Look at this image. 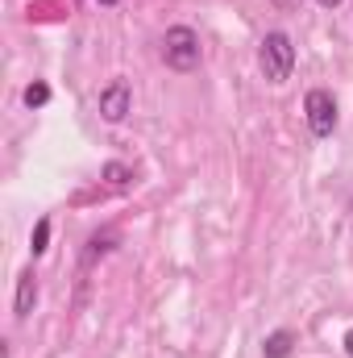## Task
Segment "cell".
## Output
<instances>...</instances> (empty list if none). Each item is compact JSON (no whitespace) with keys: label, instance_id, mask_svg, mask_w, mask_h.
I'll return each mask as SVG.
<instances>
[{"label":"cell","instance_id":"obj_1","mask_svg":"<svg viewBox=\"0 0 353 358\" xmlns=\"http://www.w3.org/2000/svg\"><path fill=\"white\" fill-rule=\"evenodd\" d=\"M258 67H262V76L270 84H287L291 80V71H295V46H291V38L287 34H266L262 38V50H258Z\"/></svg>","mask_w":353,"mask_h":358},{"label":"cell","instance_id":"obj_2","mask_svg":"<svg viewBox=\"0 0 353 358\" xmlns=\"http://www.w3.org/2000/svg\"><path fill=\"white\" fill-rule=\"evenodd\" d=\"M163 59L171 71H195L200 67V34L191 25H171L163 34Z\"/></svg>","mask_w":353,"mask_h":358},{"label":"cell","instance_id":"obj_3","mask_svg":"<svg viewBox=\"0 0 353 358\" xmlns=\"http://www.w3.org/2000/svg\"><path fill=\"white\" fill-rule=\"evenodd\" d=\"M303 117H308V129H312L316 138H329V134L337 129V100H333V92H324V88L308 92Z\"/></svg>","mask_w":353,"mask_h":358},{"label":"cell","instance_id":"obj_4","mask_svg":"<svg viewBox=\"0 0 353 358\" xmlns=\"http://www.w3.org/2000/svg\"><path fill=\"white\" fill-rule=\"evenodd\" d=\"M125 113H129V84L117 80V84H108L100 92V117L117 125V121H125Z\"/></svg>","mask_w":353,"mask_h":358},{"label":"cell","instance_id":"obj_5","mask_svg":"<svg viewBox=\"0 0 353 358\" xmlns=\"http://www.w3.org/2000/svg\"><path fill=\"white\" fill-rule=\"evenodd\" d=\"M33 304H38V279H33V271H21V275H17L13 313H17V317H29V313H33Z\"/></svg>","mask_w":353,"mask_h":358},{"label":"cell","instance_id":"obj_6","mask_svg":"<svg viewBox=\"0 0 353 358\" xmlns=\"http://www.w3.org/2000/svg\"><path fill=\"white\" fill-rule=\"evenodd\" d=\"M291 342H295V338H291L287 329H278V334H270V338L262 342V355L266 358H287L291 355Z\"/></svg>","mask_w":353,"mask_h":358},{"label":"cell","instance_id":"obj_7","mask_svg":"<svg viewBox=\"0 0 353 358\" xmlns=\"http://www.w3.org/2000/svg\"><path fill=\"white\" fill-rule=\"evenodd\" d=\"M46 242H50V217H42V221L33 225V238H29V250H33V259L46 250Z\"/></svg>","mask_w":353,"mask_h":358},{"label":"cell","instance_id":"obj_8","mask_svg":"<svg viewBox=\"0 0 353 358\" xmlns=\"http://www.w3.org/2000/svg\"><path fill=\"white\" fill-rule=\"evenodd\" d=\"M104 179H108L112 187H125V183L133 179V171H129L125 163H108V167H104Z\"/></svg>","mask_w":353,"mask_h":358},{"label":"cell","instance_id":"obj_9","mask_svg":"<svg viewBox=\"0 0 353 358\" xmlns=\"http://www.w3.org/2000/svg\"><path fill=\"white\" fill-rule=\"evenodd\" d=\"M46 100H50V88H46V84H29V88H25V104H29V108H42Z\"/></svg>","mask_w":353,"mask_h":358},{"label":"cell","instance_id":"obj_10","mask_svg":"<svg viewBox=\"0 0 353 358\" xmlns=\"http://www.w3.org/2000/svg\"><path fill=\"white\" fill-rule=\"evenodd\" d=\"M345 355L353 358V329H350V334H345Z\"/></svg>","mask_w":353,"mask_h":358},{"label":"cell","instance_id":"obj_11","mask_svg":"<svg viewBox=\"0 0 353 358\" xmlns=\"http://www.w3.org/2000/svg\"><path fill=\"white\" fill-rule=\"evenodd\" d=\"M320 4H324V8H337V4H341V0H320Z\"/></svg>","mask_w":353,"mask_h":358},{"label":"cell","instance_id":"obj_12","mask_svg":"<svg viewBox=\"0 0 353 358\" xmlns=\"http://www.w3.org/2000/svg\"><path fill=\"white\" fill-rule=\"evenodd\" d=\"M100 4H108V8H112V4H117V0H100Z\"/></svg>","mask_w":353,"mask_h":358}]
</instances>
